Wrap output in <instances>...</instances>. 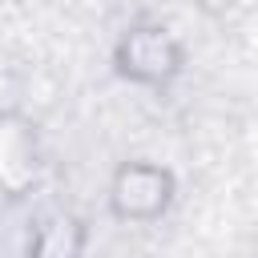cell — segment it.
<instances>
[{"label": "cell", "mask_w": 258, "mask_h": 258, "mask_svg": "<svg viewBox=\"0 0 258 258\" xmlns=\"http://www.w3.org/2000/svg\"><path fill=\"white\" fill-rule=\"evenodd\" d=\"M185 40L157 16H133L109 48L113 77L137 89H169L185 73Z\"/></svg>", "instance_id": "1"}, {"label": "cell", "mask_w": 258, "mask_h": 258, "mask_svg": "<svg viewBox=\"0 0 258 258\" xmlns=\"http://www.w3.org/2000/svg\"><path fill=\"white\" fill-rule=\"evenodd\" d=\"M177 202V173L153 157H125L109 173L105 206L125 226H153Z\"/></svg>", "instance_id": "2"}, {"label": "cell", "mask_w": 258, "mask_h": 258, "mask_svg": "<svg viewBox=\"0 0 258 258\" xmlns=\"http://www.w3.org/2000/svg\"><path fill=\"white\" fill-rule=\"evenodd\" d=\"M44 185L40 121L24 109H0V202L20 206Z\"/></svg>", "instance_id": "3"}, {"label": "cell", "mask_w": 258, "mask_h": 258, "mask_svg": "<svg viewBox=\"0 0 258 258\" xmlns=\"http://www.w3.org/2000/svg\"><path fill=\"white\" fill-rule=\"evenodd\" d=\"M85 250H89V222L69 206L44 210L24 242V258H85Z\"/></svg>", "instance_id": "4"}]
</instances>
